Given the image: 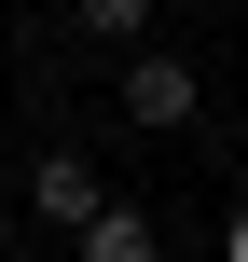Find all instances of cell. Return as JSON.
I'll return each mask as SVG.
<instances>
[{"instance_id":"1","label":"cell","mask_w":248,"mask_h":262,"mask_svg":"<svg viewBox=\"0 0 248 262\" xmlns=\"http://www.w3.org/2000/svg\"><path fill=\"white\" fill-rule=\"evenodd\" d=\"M193 111H207V69H193V55H166V41H138V55H124V83H110V124L179 138Z\"/></svg>"},{"instance_id":"2","label":"cell","mask_w":248,"mask_h":262,"mask_svg":"<svg viewBox=\"0 0 248 262\" xmlns=\"http://www.w3.org/2000/svg\"><path fill=\"white\" fill-rule=\"evenodd\" d=\"M97 207H110V193H97V152H69V138H55V152L28 166V221H55V235H83Z\"/></svg>"},{"instance_id":"3","label":"cell","mask_w":248,"mask_h":262,"mask_svg":"<svg viewBox=\"0 0 248 262\" xmlns=\"http://www.w3.org/2000/svg\"><path fill=\"white\" fill-rule=\"evenodd\" d=\"M69 262H166V235H152V207H124V193H110V207L69 235Z\"/></svg>"},{"instance_id":"4","label":"cell","mask_w":248,"mask_h":262,"mask_svg":"<svg viewBox=\"0 0 248 262\" xmlns=\"http://www.w3.org/2000/svg\"><path fill=\"white\" fill-rule=\"evenodd\" d=\"M69 28H83L97 55H138V41L166 28V0H69Z\"/></svg>"},{"instance_id":"5","label":"cell","mask_w":248,"mask_h":262,"mask_svg":"<svg viewBox=\"0 0 248 262\" xmlns=\"http://www.w3.org/2000/svg\"><path fill=\"white\" fill-rule=\"evenodd\" d=\"M221 262H248V207H235V221H221Z\"/></svg>"},{"instance_id":"6","label":"cell","mask_w":248,"mask_h":262,"mask_svg":"<svg viewBox=\"0 0 248 262\" xmlns=\"http://www.w3.org/2000/svg\"><path fill=\"white\" fill-rule=\"evenodd\" d=\"M166 14H221V0H166Z\"/></svg>"}]
</instances>
